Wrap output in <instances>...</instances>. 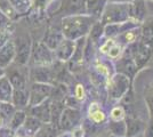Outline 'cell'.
Instances as JSON below:
<instances>
[{
  "label": "cell",
  "instance_id": "obj_1",
  "mask_svg": "<svg viewBox=\"0 0 153 137\" xmlns=\"http://www.w3.org/2000/svg\"><path fill=\"white\" fill-rule=\"evenodd\" d=\"M97 21V19L88 14H76L64 16L61 25L64 38L76 41L82 37H87L89 34L91 26Z\"/></svg>",
  "mask_w": 153,
  "mask_h": 137
},
{
  "label": "cell",
  "instance_id": "obj_2",
  "mask_svg": "<svg viewBox=\"0 0 153 137\" xmlns=\"http://www.w3.org/2000/svg\"><path fill=\"white\" fill-rule=\"evenodd\" d=\"M131 82L133 79H130L128 76L120 72H115L105 81L108 97L111 101H121L122 97L131 88Z\"/></svg>",
  "mask_w": 153,
  "mask_h": 137
},
{
  "label": "cell",
  "instance_id": "obj_3",
  "mask_svg": "<svg viewBox=\"0 0 153 137\" xmlns=\"http://www.w3.org/2000/svg\"><path fill=\"white\" fill-rule=\"evenodd\" d=\"M130 20V4L129 2H111L105 5L100 22L103 25L112 23H122Z\"/></svg>",
  "mask_w": 153,
  "mask_h": 137
},
{
  "label": "cell",
  "instance_id": "obj_4",
  "mask_svg": "<svg viewBox=\"0 0 153 137\" xmlns=\"http://www.w3.org/2000/svg\"><path fill=\"white\" fill-rule=\"evenodd\" d=\"M82 120V114L80 109L65 106L59 118V130L72 131L74 128L81 126Z\"/></svg>",
  "mask_w": 153,
  "mask_h": 137
},
{
  "label": "cell",
  "instance_id": "obj_5",
  "mask_svg": "<svg viewBox=\"0 0 153 137\" xmlns=\"http://www.w3.org/2000/svg\"><path fill=\"white\" fill-rule=\"evenodd\" d=\"M33 65H40V66H49L54 63V52L51 50L47 46L42 42H33L31 50V57Z\"/></svg>",
  "mask_w": 153,
  "mask_h": 137
},
{
  "label": "cell",
  "instance_id": "obj_6",
  "mask_svg": "<svg viewBox=\"0 0 153 137\" xmlns=\"http://www.w3.org/2000/svg\"><path fill=\"white\" fill-rule=\"evenodd\" d=\"M15 44V59L14 63L19 65L25 66L31 57L32 42L29 36H19Z\"/></svg>",
  "mask_w": 153,
  "mask_h": 137
},
{
  "label": "cell",
  "instance_id": "obj_7",
  "mask_svg": "<svg viewBox=\"0 0 153 137\" xmlns=\"http://www.w3.org/2000/svg\"><path fill=\"white\" fill-rule=\"evenodd\" d=\"M53 86L51 84H45V82H33L29 89V106H36L40 104L42 102H45L46 99L51 98V90H53Z\"/></svg>",
  "mask_w": 153,
  "mask_h": 137
},
{
  "label": "cell",
  "instance_id": "obj_8",
  "mask_svg": "<svg viewBox=\"0 0 153 137\" xmlns=\"http://www.w3.org/2000/svg\"><path fill=\"white\" fill-rule=\"evenodd\" d=\"M30 78L33 82H45V84H55V78L56 74L49 66H40V65H34L32 67L30 73H29Z\"/></svg>",
  "mask_w": 153,
  "mask_h": 137
},
{
  "label": "cell",
  "instance_id": "obj_9",
  "mask_svg": "<svg viewBox=\"0 0 153 137\" xmlns=\"http://www.w3.org/2000/svg\"><path fill=\"white\" fill-rule=\"evenodd\" d=\"M63 14L64 16L86 14V0H63L62 5L54 15Z\"/></svg>",
  "mask_w": 153,
  "mask_h": 137
},
{
  "label": "cell",
  "instance_id": "obj_10",
  "mask_svg": "<svg viewBox=\"0 0 153 137\" xmlns=\"http://www.w3.org/2000/svg\"><path fill=\"white\" fill-rule=\"evenodd\" d=\"M19 66L21 65H19V69H17V67H10V65H9L7 67L9 70L5 73V76L9 79L14 89H26V84L29 80V78H27L29 72H26V73L23 72L22 69H19Z\"/></svg>",
  "mask_w": 153,
  "mask_h": 137
},
{
  "label": "cell",
  "instance_id": "obj_11",
  "mask_svg": "<svg viewBox=\"0 0 153 137\" xmlns=\"http://www.w3.org/2000/svg\"><path fill=\"white\" fill-rule=\"evenodd\" d=\"M29 114L39 119L42 124H51V99L48 98L45 102L29 107Z\"/></svg>",
  "mask_w": 153,
  "mask_h": 137
},
{
  "label": "cell",
  "instance_id": "obj_12",
  "mask_svg": "<svg viewBox=\"0 0 153 137\" xmlns=\"http://www.w3.org/2000/svg\"><path fill=\"white\" fill-rule=\"evenodd\" d=\"M74 48H76V41L64 38L63 41L54 50V56L59 62H63V63L69 62L74 53Z\"/></svg>",
  "mask_w": 153,
  "mask_h": 137
},
{
  "label": "cell",
  "instance_id": "obj_13",
  "mask_svg": "<svg viewBox=\"0 0 153 137\" xmlns=\"http://www.w3.org/2000/svg\"><path fill=\"white\" fill-rule=\"evenodd\" d=\"M87 119L98 126L108 122V113L102 107V105L97 102H91L89 104L87 110Z\"/></svg>",
  "mask_w": 153,
  "mask_h": 137
},
{
  "label": "cell",
  "instance_id": "obj_14",
  "mask_svg": "<svg viewBox=\"0 0 153 137\" xmlns=\"http://www.w3.org/2000/svg\"><path fill=\"white\" fill-rule=\"evenodd\" d=\"M64 34L62 32V27H56V26H49L45 32L42 42L45 44L51 50H55L57 46L63 41Z\"/></svg>",
  "mask_w": 153,
  "mask_h": 137
},
{
  "label": "cell",
  "instance_id": "obj_15",
  "mask_svg": "<svg viewBox=\"0 0 153 137\" xmlns=\"http://www.w3.org/2000/svg\"><path fill=\"white\" fill-rule=\"evenodd\" d=\"M15 44L14 41H8L6 45L0 48V67L6 70L15 59Z\"/></svg>",
  "mask_w": 153,
  "mask_h": 137
},
{
  "label": "cell",
  "instance_id": "obj_16",
  "mask_svg": "<svg viewBox=\"0 0 153 137\" xmlns=\"http://www.w3.org/2000/svg\"><path fill=\"white\" fill-rule=\"evenodd\" d=\"M42 124H42L39 119H37V118L33 117V116L27 114L25 121H24L23 126L19 128V130L24 131V134L22 135L23 137H34L36 133L40 129V127H41ZM19 136H21V135H19Z\"/></svg>",
  "mask_w": 153,
  "mask_h": 137
},
{
  "label": "cell",
  "instance_id": "obj_17",
  "mask_svg": "<svg viewBox=\"0 0 153 137\" xmlns=\"http://www.w3.org/2000/svg\"><path fill=\"white\" fill-rule=\"evenodd\" d=\"M142 38V31H140V26L137 27H133L130 30H127L126 32L121 33L118 36V40H115L118 44L120 45H130V44H134L136 41Z\"/></svg>",
  "mask_w": 153,
  "mask_h": 137
},
{
  "label": "cell",
  "instance_id": "obj_18",
  "mask_svg": "<svg viewBox=\"0 0 153 137\" xmlns=\"http://www.w3.org/2000/svg\"><path fill=\"white\" fill-rule=\"evenodd\" d=\"M14 88L9 79L6 76L0 77V102L1 103H12Z\"/></svg>",
  "mask_w": 153,
  "mask_h": 137
},
{
  "label": "cell",
  "instance_id": "obj_19",
  "mask_svg": "<svg viewBox=\"0 0 153 137\" xmlns=\"http://www.w3.org/2000/svg\"><path fill=\"white\" fill-rule=\"evenodd\" d=\"M94 69L96 73L101 76L105 81L115 73V67L111 62H104L101 59H96L94 62Z\"/></svg>",
  "mask_w": 153,
  "mask_h": 137
},
{
  "label": "cell",
  "instance_id": "obj_20",
  "mask_svg": "<svg viewBox=\"0 0 153 137\" xmlns=\"http://www.w3.org/2000/svg\"><path fill=\"white\" fill-rule=\"evenodd\" d=\"M29 90L27 89H14L12 104L16 110H23L29 106Z\"/></svg>",
  "mask_w": 153,
  "mask_h": 137
},
{
  "label": "cell",
  "instance_id": "obj_21",
  "mask_svg": "<svg viewBox=\"0 0 153 137\" xmlns=\"http://www.w3.org/2000/svg\"><path fill=\"white\" fill-rule=\"evenodd\" d=\"M126 124H127V137H133L135 135L142 134L144 131L145 124L140 119L133 117H126Z\"/></svg>",
  "mask_w": 153,
  "mask_h": 137
},
{
  "label": "cell",
  "instance_id": "obj_22",
  "mask_svg": "<svg viewBox=\"0 0 153 137\" xmlns=\"http://www.w3.org/2000/svg\"><path fill=\"white\" fill-rule=\"evenodd\" d=\"M106 0H87L86 1V14L94 16L95 19L100 20L102 13L105 8Z\"/></svg>",
  "mask_w": 153,
  "mask_h": 137
},
{
  "label": "cell",
  "instance_id": "obj_23",
  "mask_svg": "<svg viewBox=\"0 0 153 137\" xmlns=\"http://www.w3.org/2000/svg\"><path fill=\"white\" fill-rule=\"evenodd\" d=\"M146 8L143 0H135L130 4V20H134L138 23H142L145 19Z\"/></svg>",
  "mask_w": 153,
  "mask_h": 137
},
{
  "label": "cell",
  "instance_id": "obj_24",
  "mask_svg": "<svg viewBox=\"0 0 153 137\" xmlns=\"http://www.w3.org/2000/svg\"><path fill=\"white\" fill-rule=\"evenodd\" d=\"M108 131L115 137H127V124L126 120H110L108 121Z\"/></svg>",
  "mask_w": 153,
  "mask_h": 137
},
{
  "label": "cell",
  "instance_id": "obj_25",
  "mask_svg": "<svg viewBox=\"0 0 153 137\" xmlns=\"http://www.w3.org/2000/svg\"><path fill=\"white\" fill-rule=\"evenodd\" d=\"M26 117H27V114H26V112L24 110H16L13 113V117L9 121V127L8 128L13 133H16L23 126Z\"/></svg>",
  "mask_w": 153,
  "mask_h": 137
},
{
  "label": "cell",
  "instance_id": "obj_26",
  "mask_svg": "<svg viewBox=\"0 0 153 137\" xmlns=\"http://www.w3.org/2000/svg\"><path fill=\"white\" fill-rule=\"evenodd\" d=\"M68 96V87L64 84L53 86V90H51V101H61L63 102V99Z\"/></svg>",
  "mask_w": 153,
  "mask_h": 137
},
{
  "label": "cell",
  "instance_id": "obj_27",
  "mask_svg": "<svg viewBox=\"0 0 153 137\" xmlns=\"http://www.w3.org/2000/svg\"><path fill=\"white\" fill-rule=\"evenodd\" d=\"M58 129L51 124H44L39 129L34 137H56V133Z\"/></svg>",
  "mask_w": 153,
  "mask_h": 137
},
{
  "label": "cell",
  "instance_id": "obj_28",
  "mask_svg": "<svg viewBox=\"0 0 153 137\" xmlns=\"http://www.w3.org/2000/svg\"><path fill=\"white\" fill-rule=\"evenodd\" d=\"M104 34V25H103L101 22H96L94 25L91 26L90 29V32L88 34V38H89L94 44H96L98 40L102 38V36Z\"/></svg>",
  "mask_w": 153,
  "mask_h": 137
},
{
  "label": "cell",
  "instance_id": "obj_29",
  "mask_svg": "<svg viewBox=\"0 0 153 137\" xmlns=\"http://www.w3.org/2000/svg\"><path fill=\"white\" fill-rule=\"evenodd\" d=\"M144 99H145L147 110H149V113H150V118L153 119V82L151 85L147 86V87H145Z\"/></svg>",
  "mask_w": 153,
  "mask_h": 137
},
{
  "label": "cell",
  "instance_id": "obj_30",
  "mask_svg": "<svg viewBox=\"0 0 153 137\" xmlns=\"http://www.w3.org/2000/svg\"><path fill=\"white\" fill-rule=\"evenodd\" d=\"M122 53H123V47H122V45L118 44L115 41L114 44L111 46V48L108 49V52L106 53V56H108V59L110 61H117V59H119L121 57Z\"/></svg>",
  "mask_w": 153,
  "mask_h": 137
},
{
  "label": "cell",
  "instance_id": "obj_31",
  "mask_svg": "<svg viewBox=\"0 0 153 137\" xmlns=\"http://www.w3.org/2000/svg\"><path fill=\"white\" fill-rule=\"evenodd\" d=\"M126 117H127V112L122 105H115L110 112V120L119 121V120H125Z\"/></svg>",
  "mask_w": 153,
  "mask_h": 137
},
{
  "label": "cell",
  "instance_id": "obj_32",
  "mask_svg": "<svg viewBox=\"0 0 153 137\" xmlns=\"http://www.w3.org/2000/svg\"><path fill=\"white\" fill-rule=\"evenodd\" d=\"M73 96L82 103L83 101L87 98V93H86V88L82 84H76L74 87V90H73Z\"/></svg>",
  "mask_w": 153,
  "mask_h": 137
},
{
  "label": "cell",
  "instance_id": "obj_33",
  "mask_svg": "<svg viewBox=\"0 0 153 137\" xmlns=\"http://www.w3.org/2000/svg\"><path fill=\"white\" fill-rule=\"evenodd\" d=\"M140 31H142V37L153 38V20L145 22L143 26H140Z\"/></svg>",
  "mask_w": 153,
  "mask_h": 137
},
{
  "label": "cell",
  "instance_id": "obj_34",
  "mask_svg": "<svg viewBox=\"0 0 153 137\" xmlns=\"http://www.w3.org/2000/svg\"><path fill=\"white\" fill-rule=\"evenodd\" d=\"M9 34H10V32H8L5 27H0V48L2 46H5L9 41L8 40Z\"/></svg>",
  "mask_w": 153,
  "mask_h": 137
},
{
  "label": "cell",
  "instance_id": "obj_35",
  "mask_svg": "<svg viewBox=\"0 0 153 137\" xmlns=\"http://www.w3.org/2000/svg\"><path fill=\"white\" fill-rule=\"evenodd\" d=\"M143 136L144 137H153V119L150 118L149 122L145 124V128L143 131Z\"/></svg>",
  "mask_w": 153,
  "mask_h": 137
},
{
  "label": "cell",
  "instance_id": "obj_36",
  "mask_svg": "<svg viewBox=\"0 0 153 137\" xmlns=\"http://www.w3.org/2000/svg\"><path fill=\"white\" fill-rule=\"evenodd\" d=\"M4 124H5V117H4V116L0 113V128H2Z\"/></svg>",
  "mask_w": 153,
  "mask_h": 137
},
{
  "label": "cell",
  "instance_id": "obj_37",
  "mask_svg": "<svg viewBox=\"0 0 153 137\" xmlns=\"http://www.w3.org/2000/svg\"><path fill=\"white\" fill-rule=\"evenodd\" d=\"M4 74H5V70L0 67V77H1V76H4Z\"/></svg>",
  "mask_w": 153,
  "mask_h": 137
},
{
  "label": "cell",
  "instance_id": "obj_38",
  "mask_svg": "<svg viewBox=\"0 0 153 137\" xmlns=\"http://www.w3.org/2000/svg\"><path fill=\"white\" fill-rule=\"evenodd\" d=\"M133 137H144V136H143V133H142V134H138V135H135V136H133Z\"/></svg>",
  "mask_w": 153,
  "mask_h": 137
},
{
  "label": "cell",
  "instance_id": "obj_39",
  "mask_svg": "<svg viewBox=\"0 0 153 137\" xmlns=\"http://www.w3.org/2000/svg\"><path fill=\"white\" fill-rule=\"evenodd\" d=\"M113 1H117V2H123V1H128V0H113Z\"/></svg>",
  "mask_w": 153,
  "mask_h": 137
},
{
  "label": "cell",
  "instance_id": "obj_40",
  "mask_svg": "<svg viewBox=\"0 0 153 137\" xmlns=\"http://www.w3.org/2000/svg\"><path fill=\"white\" fill-rule=\"evenodd\" d=\"M97 137H103V136H97Z\"/></svg>",
  "mask_w": 153,
  "mask_h": 137
}]
</instances>
